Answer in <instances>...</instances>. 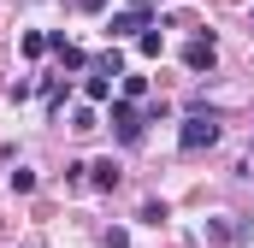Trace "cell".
<instances>
[{
	"label": "cell",
	"instance_id": "13",
	"mask_svg": "<svg viewBox=\"0 0 254 248\" xmlns=\"http://www.w3.org/2000/svg\"><path fill=\"white\" fill-rule=\"evenodd\" d=\"M136 54H142V60H160V30H148V36L136 42Z\"/></svg>",
	"mask_w": 254,
	"mask_h": 248
},
{
	"label": "cell",
	"instance_id": "7",
	"mask_svg": "<svg viewBox=\"0 0 254 248\" xmlns=\"http://www.w3.org/2000/svg\"><path fill=\"white\" fill-rule=\"evenodd\" d=\"M207 237H213V243H243V237H249V225H231V219H207Z\"/></svg>",
	"mask_w": 254,
	"mask_h": 248
},
{
	"label": "cell",
	"instance_id": "11",
	"mask_svg": "<svg viewBox=\"0 0 254 248\" xmlns=\"http://www.w3.org/2000/svg\"><path fill=\"white\" fill-rule=\"evenodd\" d=\"M95 71H107V77H119V71H125V54H119V48H113V54H101V60H95Z\"/></svg>",
	"mask_w": 254,
	"mask_h": 248
},
{
	"label": "cell",
	"instance_id": "18",
	"mask_svg": "<svg viewBox=\"0 0 254 248\" xmlns=\"http://www.w3.org/2000/svg\"><path fill=\"white\" fill-rule=\"evenodd\" d=\"M249 166H254V160H249Z\"/></svg>",
	"mask_w": 254,
	"mask_h": 248
},
{
	"label": "cell",
	"instance_id": "16",
	"mask_svg": "<svg viewBox=\"0 0 254 248\" xmlns=\"http://www.w3.org/2000/svg\"><path fill=\"white\" fill-rule=\"evenodd\" d=\"M77 6H83V12H101V6H107V0H77Z\"/></svg>",
	"mask_w": 254,
	"mask_h": 248
},
{
	"label": "cell",
	"instance_id": "17",
	"mask_svg": "<svg viewBox=\"0 0 254 248\" xmlns=\"http://www.w3.org/2000/svg\"><path fill=\"white\" fill-rule=\"evenodd\" d=\"M130 6H136V12H148V6H154V0H130Z\"/></svg>",
	"mask_w": 254,
	"mask_h": 248
},
{
	"label": "cell",
	"instance_id": "12",
	"mask_svg": "<svg viewBox=\"0 0 254 248\" xmlns=\"http://www.w3.org/2000/svg\"><path fill=\"white\" fill-rule=\"evenodd\" d=\"M24 54H30V60H42V54H48V36H42V30H30V36H24Z\"/></svg>",
	"mask_w": 254,
	"mask_h": 248
},
{
	"label": "cell",
	"instance_id": "3",
	"mask_svg": "<svg viewBox=\"0 0 254 248\" xmlns=\"http://www.w3.org/2000/svg\"><path fill=\"white\" fill-rule=\"evenodd\" d=\"M148 30H160V24H154V12H136V6H125V12L107 18V36L113 42H142Z\"/></svg>",
	"mask_w": 254,
	"mask_h": 248
},
{
	"label": "cell",
	"instance_id": "14",
	"mask_svg": "<svg viewBox=\"0 0 254 248\" xmlns=\"http://www.w3.org/2000/svg\"><path fill=\"white\" fill-rule=\"evenodd\" d=\"M12 189H18V195H30V189H36V172H30V166H18V172H12Z\"/></svg>",
	"mask_w": 254,
	"mask_h": 248
},
{
	"label": "cell",
	"instance_id": "10",
	"mask_svg": "<svg viewBox=\"0 0 254 248\" xmlns=\"http://www.w3.org/2000/svg\"><path fill=\"white\" fill-rule=\"evenodd\" d=\"M136 219H142V225H166V201H142Z\"/></svg>",
	"mask_w": 254,
	"mask_h": 248
},
{
	"label": "cell",
	"instance_id": "8",
	"mask_svg": "<svg viewBox=\"0 0 254 248\" xmlns=\"http://www.w3.org/2000/svg\"><path fill=\"white\" fill-rule=\"evenodd\" d=\"M119 101H130V107H136V101H148V77H125V89H119Z\"/></svg>",
	"mask_w": 254,
	"mask_h": 248
},
{
	"label": "cell",
	"instance_id": "4",
	"mask_svg": "<svg viewBox=\"0 0 254 248\" xmlns=\"http://www.w3.org/2000/svg\"><path fill=\"white\" fill-rule=\"evenodd\" d=\"M213 60H219V42L213 36H195L190 48H184V65L190 71H213Z\"/></svg>",
	"mask_w": 254,
	"mask_h": 248
},
{
	"label": "cell",
	"instance_id": "5",
	"mask_svg": "<svg viewBox=\"0 0 254 248\" xmlns=\"http://www.w3.org/2000/svg\"><path fill=\"white\" fill-rule=\"evenodd\" d=\"M83 95H89V107L113 101V77H107V71H89V77H83Z\"/></svg>",
	"mask_w": 254,
	"mask_h": 248
},
{
	"label": "cell",
	"instance_id": "6",
	"mask_svg": "<svg viewBox=\"0 0 254 248\" xmlns=\"http://www.w3.org/2000/svg\"><path fill=\"white\" fill-rule=\"evenodd\" d=\"M119 178H125L119 160H95V166H89V184H95V189H119Z\"/></svg>",
	"mask_w": 254,
	"mask_h": 248
},
{
	"label": "cell",
	"instance_id": "9",
	"mask_svg": "<svg viewBox=\"0 0 254 248\" xmlns=\"http://www.w3.org/2000/svg\"><path fill=\"white\" fill-rule=\"evenodd\" d=\"M71 130H77V136H89V130H101V119H95V107H77V113H71Z\"/></svg>",
	"mask_w": 254,
	"mask_h": 248
},
{
	"label": "cell",
	"instance_id": "1",
	"mask_svg": "<svg viewBox=\"0 0 254 248\" xmlns=\"http://www.w3.org/2000/svg\"><path fill=\"white\" fill-rule=\"evenodd\" d=\"M219 136H225L219 113H213V107H190V113H184V130H178V148H184V154H201V148H213Z\"/></svg>",
	"mask_w": 254,
	"mask_h": 248
},
{
	"label": "cell",
	"instance_id": "2",
	"mask_svg": "<svg viewBox=\"0 0 254 248\" xmlns=\"http://www.w3.org/2000/svg\"><path fill=\"white\" fill-rule=\"evenodd\" d=\"M107 124H113V136H119L125 148H136V142L148 136V113L130 107V101H119V95H113V107H107Z\"/></svg>",
	"mask_w": 254,
	"mask_h": 248
},
{
	"label": "cell",
	"instance_id": "15",
	"mask_svg": "<svg viewBox=\"0 0 254 248\" xmlns=\"http://www.w3.org/2000/svg\"><path fill=\"white\" fill-rule=\"evenodd\" d=\"M107 248H130V231H119V225H113V231H107Z\"/></svg>",
	"mask_w": 254,
	"mask_h": 248
}]
</instances>
